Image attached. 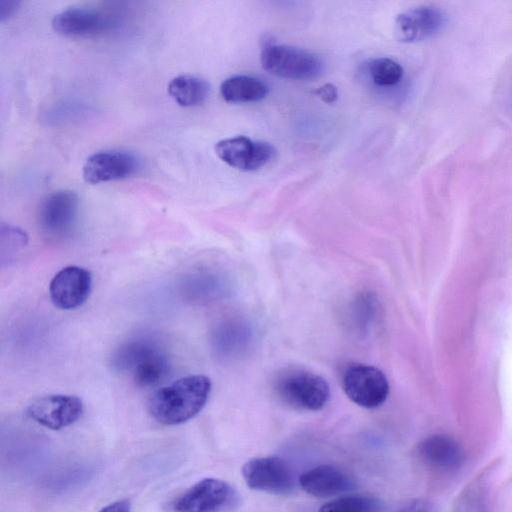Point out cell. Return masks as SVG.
Here are the masks:
<instances>
[{"mask_svg":"<svg viewBox=\"0 0 512 512\" xmlns=\"http://www.w3.org/2000/svg\"><path fill=\"white\" fill-rule=\"evenodd\" d=\"M211 389V381L205 375L181 377L150 395L148 411L155 421L163 425L185 423L204 408Z\"/></svg>","mask_w":512,"mask_h":512,"instance_id":"obj_1","label":"cell"},{"mask_svg":"<svg viewBox=\"0 0 512 512\" xmlns=\"http://www.w3.org/2000/svg\"><path fill=\"white\" fill-rule=\"evenodd\" d=\"M112 363L118 371L130 376L142 388L158 386L170 371L166 351L149 338H137L121 345Z\"/></svg>","mask_w":512,"mask_h":512,"instance_id":"obj_2","label":"cell"},{"mask_svg":"<svg viewBox=\"0 0 512 512\" xmlns=\"http://www.w3.org/2000/svg\"><path fill=\"white\" fill-rule=\"evenodd\" d=\"M277 397L292 408L319 411L330 398V389L320 375L300 368L278 372L272 382Z\"/></svg>","mask_w":512,"mask_h":512,"instance_id":"obj_3","label":"cell"},{"mask_svg":"<svg viewBox=\"0 0 512 512\" xmlns=\"http://www.w3.org/2000/svg\"><path fill=\"white\" fill-rule=\"evenodd\" d=\"M240 504V495L229 483L217 478H204L170 504L174 512H229Z\"/></svg>","mask_w":512,"mask_h":512,"instance_id":"obj_4","label":"cell"},{"mask_svg":"<svg viewBox=\"0 0 512 512\" xmlns=\"http://www.w3.org/2000/svg\"><path fill=\"white\" fill-rule=\"evenodd\" d=\"M260 61L271 75L292 80H312L324 70L323 62L315 54L284 44L265 46Z\"/></svg>","mask_w":512,"mask_h":512,"instance_id":"obj_5","label":"cell"},{"mask_svg":"<svg viewBox=\"0 0 512 512\" xmlns=\"http://www.w3.org/2000/svg\"><path fill=\"white\" fill-rule=\"evenodd\" d=\"M341 385L352 402L366 409L381 406L389 395V382L386 376L371 365H348L342 372Z\"/></svg>","mask_w":512,"mask_h":512,"instance_id":"obj_6","label":"cell"},{"mask_svg":"<svg viewBox=\"0 0 512 512\" xmlns=\"http://www.w3.org/2000/svg\"><path fill=\"white\" fill-rule=\"evenodd\" d=\"M79 215V198L69 190H58L41 202L37 221L41 232L51 239H63L73 232Z\"/></svg>","mask_w":512,"mask_h":512,"instance_id":"obj_7","label":"cell"},{"mask_svg":"<svg viewBox=\"0 0 512 512\" xmlns=\"http://www.w3.org/2000/svg\"><path fill=\"white\" fill-rule=\"evenodd\" d=\"M242 477L250 489L273 495H288L295 488L290 466L280 457L266 456L248 460Z\"/></svg>","mask_w":512,"mask_h":512,"instance_id":"obj_8","label":"cell"},{"mask_svg":"<svg viewBox=\"0 0 512 512\" xmlns=\"http://www.w3.org/2000/svg\"><path fill=\"white\" fill-rule=\"evenodd\" d=\"M53 30L67 37H92L114 30L118 18L114 14L95 8L73 7L56 14Z\"/></svg>","mask_w":512,"mask_h":512,"instance_id":"obj_9","label":"cell"},{"mask_svg":"<svg viewBox=\"0 0 512 512\" xmlns=\"http://www.w3.org/2000/svg\"><path fill=\"white\" fill-rule=\"evenodd\" d=\"M84 411L82 400L75 395L49 394L34 399L26 414L36 423L60 430L80 419Z\"/></svg>","mask_w":512,"mask_h":512,"instance_id":"obj_10","label":"cell"},{"mask_svg":"<svg viewBox=\"0 0 512 512\" xmlns=\"http://www.w3.org/2000/svg\"><path fill=\"white\" fill-rule=\"evenodd\" d=\"M215 153L227 165L249 172L262 168L273 159L275 149L268 142L235 136L217 142Z\"/></svg>","mask_w":512,"mask_h":512,"instance_id":"obj_11","label":"cell"},{"mask_svg":"<svg viewBox=\"0 0 512 512\" xmlns=\"http://www.w3.org/2000/svg\"><path fill=\"white\" fill-rule=\"evenodd\" d=\"M140 167L139 159L123 150L99 151L89 156L82 168V176L89 184H99L130 177Z\"/></svg>","mask_w":512,"mask_h":512,"instance_id":"obj_12","label":"cell"},{"mask_svg":"<svg viewBox=\"0 0 512 512\" xmlns=\"http://www.w3.org/2000/svg\"><path fill=\"white\" fill-rule=\"evenodd\" d=\"M92 289V275L87 269L70 265L55 274L49 285L52 303L59 309L72 310L82 306Z\"/></svg>","mask_w":512,"mask_h":512,"instance_id":"obj_13","label":"cell"},{"mask_svg":"<svg viewBox=\"0 0 512 512\" xmlns=\"http://www.w3.org/2000/svg\"><path fill=\"white\" fill-rule=\"evenodd\" d=\"M447 15L438 7L419 6L399 14L395 34L399 41L412 43L427 39L446 25Z\"/></svg>","mask_w":512,"mask_h":512,"instance_id":"obj_14","label":"cell"},{"mask_svg":"<svg viewBox=\"0 0 512 512\" xmlns=\"http://www.w3.org/2000/svg\"><path fill=\"white\" fill-rule=\"evenodd\" d=\"M254 340L253 326L241 317H230L220 321L211 334L214 351L226 359L244 356L252 348Z\"/></svg>","mask_w":512,"mask_h":512,"instance_id":"obj_15","label":"cell"},{"mask_svg":"<svg viewBox=\"0 0 512 512\" xmlns=\"http://www.w3.org/2000/svg\"><path fill=\"white\" fill-rule=\"evenodd\" d=\"M301 488L315 497L337 496L355 486L354 479L343 469L323 464L305 471L299 477Z\"/></svg>","mask_w":512,"mask_h":512,"instance_id":"obj_16","label":"cell"},{"mask_svg":"<svg viewBox=\"0 0 512 512\" xmlns=\"http://www.w3.org/2000/svg\"><path fill=\"white\" fill-rule=\"evenodd\" d=\"M417 451L424 462L445 471L457 470L464 461L461 446L447 435L427 437L419 443Z\"/></svg>","mask_w":512,"mask_h":512,"instance_id":"obj_17","label":"cell"},{"mask_svg":"<svg viewBox=\"0 0 512 512\" xmlns=\"http://www.w3.org/2000/svg\"><path fill=\"white\" fill-rule=\"evenodd\" d=\"M232 289L229 275L219 269L205 268L188 278V295L200 302L226 297Z\"/></svg>","mask_w":512,"mask_h":512,"instance_id":"obj_18","label":"cell"},{"mask_svg":"<svg viewBox=\"0 0 512 512\" xmlns=\"http://www.w3.org/2000/svg\"><path fill=\"white\" fill-rule=\"evenodd\" d=\"M268 85L261 79L248 75H234L225 79L220 94L228 103L257 102L268 94Z\"/></svg>","mask_w":512,"mask_h":512,"instance_id":"obj_19","label":"cell"},{"mask_svg":"<svg viewBox=\"0 0 512 512\" xmlns=\"http://www.w3.org/2000/svg\"><path fill=\"white\" fill-rule=\"evenodd\" d=\"M167 91L178 105L195 107L206 101L210 94V85L196 76L179 75L169 82Z\"/></svg>","mask_w":512,"mask_h":512,"instance_id":"obj_20","label":"cell"},{"mask_svg":"<svg viewBox=\"0 0 512 512\" xmlns=\"http://www.w3.org/2000/svg\"><path fill=\"white\" fill-rule=\"evenodd\" d=\"M379 314V302L371 292H360L348 307L347 321L350 328L358 334H366L373 327Z\"/></svg>","mask_w":512,"mask_h":512,"instance_id":"obj_21","label":"cell"},{"mask_svg":"<svg viewBox=\"0 0 512 512\" xmlns=\"http://www.w3.org/2000/svg\"><path fill=\"white\" fill-rule=\"evenodd\" d=\"M380 505L372 495H345L323 504L318 512H380Z\"/></svg>","mask_w":512,"mask_h":512,"instance_id":"obj_22","label":"cell"},{"mask_svg":"<svg viewBox=\"0 0 512 512\" xmlns=\"http://www.w3.org/2000/svg\"><path fill=\"white\" fill-rule=\"evenodd\" d=\"M367 70L373 83L381 87L396 85L404 74L402 66L387 57L372 59L367 64Z\"/></svg>","mask_w":512,"mask_h":512,"instance_id":"obj_23","label":"cell"},{"mask_svg":"<svg viewBox=\"0 0 512 512\" xmlns=\"http://www.w3.org/2000/svg\"><path fill=\"white\" fill-rule=\"evenodd\" d=\"M1 245L8 244L6 249L1 250V256L4 253H8L7 259L10 260L12 254L17 253L18 250L23 248L27 243V235L26 233L18 227L12 226L10 224L1 225Z\"/></svg>","mask_w":512,"mask_h":512,"instance_id":"obj_24","label":"cell"},{"mask_svg":"<svg viewBox=\"0 0 512 512\" xmlns=\"http://www.w3.org/2000/svg\"><path fill=\"white\" fill-rule=\"evenodd\" d=\"M314 93L326 103H334L338 98V90L334 84L326 83L316 89Z\"/></svg>","mask_w":512,"mask_h":512,"instance_id":"obj_25","label":"cell"},{"mask_svg":"<svg viewBox=\"0 0 512 512\" xmlns=\"http://www.w3.org/2000/svg\"><path fill=\"white\" fill-rule=\"evenodd\" d=\"M132 505L129 500L121 499L103 507L99 512H131Z\"/></svg>","mask_w":512,"mask_h":512,"instance_id":"obj_26","label":"cell"},{"mask_svg":"<svg viewBox=\"0 0 512 512\" xmlns=\"http://www.w3.org/2000/svg\"><path fill=\"white\" fill-rule=\"evenodd\" d=\"M18 1L0 0V20L4 21L9 18L18 8Z\"/></svg>","mask_w":512,"mask_h":512,"instance_id":"obj_27","label":"cell"},{"mask_svg":"<svg viewBox=\"0 0 512 512\" xmlns=\"http://www.w3.org/2000/svg\"><path fill=\"white\" fill-rule=\"evenodd\" d=\"M408 512H426V509L421 503H416L409 509Z\"/></svg>","mask_w":512,"mask_h":512,"instance_id":"obj_28","label":"cell"}]
</instances>
